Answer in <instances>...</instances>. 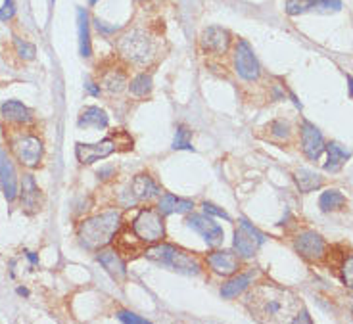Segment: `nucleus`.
Here are the masks:
<instances>
[{
	"label": "nucleus",
	"instance_id": "nucleus-22",
	"mask_svg": "<svg viewBox=\"0 0 353 324\" xmlns=\"http://www.w3.org/2000/svg\"><path fill=\"white\" fill-rule=\"evenodd\" d=\"M326 163L325 171L328 173H338L342 167L345 165V161L352 158V150L344 148L338 142H328L326 144Z\"/></svg>",
	"mask_w": 353,
	"mask_h": 324
},
{
	"label": "nucleus",
	"instance_id": "nucleus-31",
	"mask_svg": "<svg viewBox=\"0 0 353 324\" xmlns=\"http://www.w3.org/2000/svg\"><path fill=\"white\" fill-rule=\"evenodd\" d=\"M192 130L179 125L175 132V140H173V150H192Z\"/></svg>",
	"mask_w": 353,
	"mask_h": 324
},
{
	"label": "nucleus",
	"instance_id": "nucleus-14",
	"mask_svg": "<svg viewBox=\"0 0 353 324\" xmlns=\"http://www.w3.org/2000/svg\"><path fill=\"white\" fill-rule=\"evenodd\" d=\"M299 137H301V152L306 154L309 161H317L321 158V154L325 152L326 144L321 130L317 129L311 121L304 119L301 127H299Z\"/></svg>",
	"mask_w": 353,
	"mask_h": 324
},
{
	"label": "nucleus",
	"instance_id": "nucleus-4",
	"mask_svg": "<svg viewBox=\"0 0 353 324\" xmlns=\"http://www.w3.org/2000/svg\"><path fill=\"white\" fill-rule=\"evenodd\" d=\"M117 52L130 65H148L156 58V40L144 29H129L117 38Z\"/></svg>",
	"mask_w": 353,
	"mask_h": 324
},
{
	"label": "nucleus",
	"instance_id": "nucleus-27",
	"mask_svg": "<svg viewBox=\"0 0 353 324\" xmlns=\"http://www.w3.org/2000/svg\"><path fill=\"white\" fill-rule=\"evenodd\" d=\"M100 83H102V86L108 91V93H121L125 86H127V73L123 71V69H115V67H112V69H108V71H104L102 77H100Z\"/></svg>",
	"mask_w": 353,
	"mask_h": 324
},
{
	"label": "nucleus",
	"instance_id": "nucleus-25",
	"mask_svg": "<svg viewBox=\"0 0 353 324\" xmlns=\"http://www.w3.org/2000/svg\"><path fill=\"white\" fill-rule=\"evenodd\" d=\"M158 209L163 215L190 213L194 209V202L192 200H185V198H176L173 194H163L159 198Z\"/></svg>",
	"mask_w": 353,
	"mask_h": 324
},
{
	"label": "nucleus",
	"instance_id": "nucleus-33",
	"mask_svg": "<svg viewBox=\"0 0 353 324\" xmlns=\"http://www.w3.org/2000/svg\"><path fill=\"white\" fill-rule=\"evenodd\" d=\"M14 45H16V52L19 54V58H23V60H33L35 54H37L35 45H31V43L23 40V38L14 37Z\"/></svg>",
	"mask_w": 353,
	"mask_h": 324
},
{
	"label": "nucleus",
	"instance_id": "nucleus-40",
	"mask_svg": "<svg viewBox=\"0 0 353 324\" xmlns=\"http://www.w3.org/2000/svg\"><path fill=\"white\" fill-rule=\"evenodd\" d=\"M84 91L91 94V96H100V84L93 83V81H87L84 83Z\"/></svg>",
	"mask_w": 353,
	"mask_h": 324
},
{
	"label": "nucleus",
	"instance_id": "nucleus-8",
	"mask_svg": "<svg viewBox=\"0 0 353 324\" xmlns=\"http://www.w3.org/2000/svg\"><path fill=\"white\" fill-rule=\"evenodd\" d=\"M233 62H234V71L236 75L244 79V81H258L261 75V65L260 60L255 58L253 54V48L250 47L248 40L240 38L236 45H234V54H233Z\"/></svg>",
	"mask_w": 353,
	"mask_h": 324
},
{
	"label": "nucleus",
	"instance_id": "nucleus-26",
	"mask_svg": "<svg viewBox=\"0 0 353 324\" xmlns=\"http://www.w3.org/2000/svg\"><path fill=\"white\" fill-rule=\"evenodd\" d=\"M294 181H296L299 192H304V194L313 192V190L323 186V176L315 173V171H311V169H297V171H294Z\"/></svg>",
	"mask_w": 353,
	"mask_h": 324
},
{
	"label": "nucleus",
	"instance_id": "nucleus-18",
	"mask_svg": "<svg viewBox=\"0 0 353 324\" xmlns=\"http://www.w3.org/2000/svg\"><path fill=\"white\" fill-rule=\"evenodd\" d=\"M115 250L119 251V255H127V257H137L139 253H144L146 251V244L140 240L139 236L135 234V231L130 232L129 229H119L117 234H115Z\"/></svg>",
	"mask_w": 353,
	"mask_h": 324
},
{
	"label": "nucleus",
	"instance_id": "nucleus-10",
	"mask_svg": "<svg viewBox=\"0 0 353 324\" xmlns=\"http://www.w3.org/2000/svg\"><path fill=\"white\" fill-rule=\"evenodd\" d=\"M294 250L299 257H304L309 263H319L326 257L328 244L315 231H301L294 238Z\"/></svg>",
	"mask_w": 353,
	"mask_h": 324
},
{
	"label": "nucleus",
	"instance_id": "nucleus-21",
	"mask_svg": "<svg viewBox=\"0 0 353 324\" xmlns=\"http://www.w3.org/2000/svg\"><path fill=\"white\" fill-rule=\"evenodd\" d=\"M21 207L27 211V213H35L37 209H41V190H38L37 183L33 175H23L21 178Z\"/></svg>",
	"mask_w": 353,
	"mask_h": 324
},
{
	"label": "nucleus",
	"instance_id": "nucleus-6",
	"mask_svg": "<svg viewBox=\"0 0 353 324\" xmlns=\"http://www.w3.org/2000/svg\"><path fill=\"white\" fill-rule=\"evenodd\" d=\"M133 231L144 244H158L166 238V222L159 209L144 207L133 221Z\"/></svg>",
	"mask_w": 353,
	"mask_h": 324
},
{
	"label": "nucleus",
	"instance_id": "nucleus-43",
	"mask_svg": "<svg viewBox=\"0 0 353 324\" xmlns=\"http://www.w3.org/2000/svg\"><path fill=\"white\" fill-rule=\"evenodd\" d=\"M18 294L19 296H29V290L27 288H18Z\"/></svg>",
	"mask_w": 353,
	"mask_h": 324
},
{
	"label": "nucleus",
	"instance_id": "nucleus-37",
	"mask_svg": "<svg viewBox=\"0 0 353 324\" xmlns=\"http://www.w3.org/2000/svg\"><path fill=\"white\" fill-rule=\"evenodd\" d=\"M202 207H204V211L207 215H214V217H221V219H225V221L231 222V215L227 213L225 209H221V207H217V205H214V204H207V202H204V204H202Z\"/></svg>",
	"mask_w": 353,
	"mask_h": 324
},
{
	"label": "nucleus",
	"instance_id": "nucleus-39",
	"mask_svg": "<svg viewBox=\"0 0 353 324\" xmlns=\"http://www.w3.org/2000/svg\"><path fill=\"white\" fill-rule=\"evenodd\" d=\"M96 175H98L100 181H108V178L115 176V169H113L112 165H106V167H102V169H98V173H96Z\"/></svg>",
	"mask_w": 353,
	"mask_h": 324
},
{
	"label": "nucleus",
	"instance_id": "nucleus-12",
	"mask_svg": "<svg viewBox=\"0 0 353 324\" xmlns=\"http://www.w3.org/2000/svg\"><path fill=\"white\" fill-rule=\"evenodd\" d=\"M231 43H233L231 31L219 27V25H212V27L204 29L202 35H200V50L205 52V54H225L231 48Z\"/></svg>",
	"mask_w": 353,
	"mask_h": 324
},
{
	"label": "nucleus",
	"instance_id": "nucleus-19",
	"mask_svg": "<svg viewBox=\"0 0 353 324\" xmlns=\"http://www.w3.org/2000/svg\"><path fill=\"white\" fill-rule=\"evenodd\" d=\"M98 263L102 265L104 269L108 270V275L115 280H125L127 278V267H125V261L121 259L119 251L117 250H98L96 255Z\"/></svg>",
	"mask_w": 353,
	"mask_h": 324
},
{
	"label": "nucleus",
	"instance_id": "nucleus-20",
	"mask_svg": "<svg viewBox=\"0 0 353 324\" xmlns=\"http://www.w3.org/2000/svg\"><path fill=\"white\" fill-rule=\"evenodd\" d=\"M0 115H2V119L8 121L12 125H27L33 121L31 110L19 100H6L0 106Z\"/></svg>",
	"mask_w": 353,
	"mask_h": 324
},
{
	"label": "nucleus",
	"instance_id": "nucleus-23",
	"mask_svg": "<svg viewBox=\"0 0 353 324\" xmlns=\"http://www.w3.org/2000/svg\"><path fill=\"white\" fill-rule=\"evenodd\" d=\"M77 125L81 129H87V127H94V129H106L110 125V117L108 113L98 108V106H87L84 110H81L79 113V119H77Z\"/></svg>",
	"mask_w": 353,
	"mask_h": 324
},
{
	"label": "nucleus",
	"instance_id": "nucleus-2",
	"mask_svg": "<svg viewBox=\"0 0 353 324\" xmlns=\"http://www.w3.org/2000/svg\"><path fill=\"white\" fill-rule=\"evenodd\" d=\"M119 229L121 213L117 209H110V211L94 215L91 219H84L77 229V240L84 250L98 251L113 240V236Z\"/></svg>",
	"mask_w": 353,
	"mask_h": 324
},
{
	"label": "nucleus",
	"instance_id": "nucleus-44",
	"mask_svg": "<svg viewBox=\"0 0 353 324\" xmlns=\"http://www.w3.org/2000/svg\"><path fill=\"white\" fill-rule=\"evenodd\" d=\"M89 2H91V6H94V4H98L100 0H89Z\"/></svg>",
	"mask_w": 353,
	"mask_h": 324
},
{
	"label": "nucleus",
	"instance_id": "nucleus-1",
	"mask_svg": "<svg viewBox=\"0 0 353 324\" xmlns=\"http://www.w3.org/2000/svg\"><path fill=\"white\" fill-rule=\"evenodd\" d=\"M246 307L260 323H290L301 311V303L294 292L277 284H258L246 296Z\"/></svg>",
	"mask_w": 353,
	"mask_h": 324
},
{
	"label": "nucleus",
	"instance_id": "nucleus-28",
	"mask_svg": "<svg viewBox=\"0 0 353 324\" xmlns=\"http://www.w3.org/2000/svg\"><path fill=\"white\" fill-rule=\"evenodd\" d=\"M345 205V196L340 192V190H336V188H328L325 190L321 198H319V207H321V211L323 213H330V211H338V209H342Z\"/></svg>",
	"mask_w": 353,
	"mask_h": 324
},
{
	"label": "nucleus",
	"instance_id": "nucleus-7",
	"mask_svg": "<svg viewBox=\"0 0 353 324\" xmlns=\"http://www.w3.org/2000/svg\"><path fill=\"white\" fill-rule=\"evenodd\" d=\"M10 150L14 154V158L18 159L19 163L29 169H35L41 165L43 161V154H45V146L43 140L35 137V135H18L10 140Z\"/></svg>",
	"mask_w": 353,
	"mask_h": 324
},
{
	"label": "nucleus",
	"instance_id": "nucleus-45",
	"mask_svg": "<svg viewBox=\"0 0 353 324\" xmlns=\"http://www.w3.org/2000/svg\"><path fill=\"white\" fill-rule=\"evenodd\" d=\"M139 2H146V0H139Z\"/></svg>",
	"mask_w": 353,
	"mask_h": 324
},
{
	"label": "nucleus",
	"instance_id": "nucleus-35",
	"mask_svg": "<svg viewBox=\"0 0 353 324\" xmlns=\"http://www.w3.org/2000/svg\"><path fill=\"white\" fill-rule=\"evenodd\" d=\"M93 21H94V27H96V31H98V33H102L104 37L115 35V33L121 29V25H110V23L100 21V19H93Z\"/></svg>",
	"mask_w": 353,
	"mask_h": 324
},
{
	"label": "nucleus",
	"instance_id": "nucleus-36",
	"mask_svg": "<svg viewBox=\"0 0 353 324\" xmlns=\"http://www.w3.org/2000/svg\"><path fill=\"white\" fill-rule=\"evenodd\" d=\"M16 14V2L14 0H4V4L0 6V21H8Z\"/></svg>",
	"mask_w": 353,
	"mask_h": 324
},
{
	"label": "nucleus",
	"instance_id": "nucleus-15",
	"mask_svg": "<svg viewBox=\"0 0 353 324\" xmlns=\"http://www.w3.org/2000/svg\"><path fill=\"white\" fill-rule=\"evenodd\" d=\"M338 12L342 10V0H286V14L301 16L307 12Z\"/></svg>",
	"mask_w": 353,
	"mask_h": 324
},
{
	"label": "nucleus",
	"instance_id": "nucleus-29",
	"mask_svg": "<svg viewBox=\"0 0 353 324\" xmlns=\"http://www.w3.org/2000/svg\"><path fill=\"white\" fill-rule=\"evenodd\" d=\"M251 278H253V273H246V275H238V277L231 278V280H229L227 284H223V288H221V296H223L225 299H233V297L240 296L242 292L250 286Z\"/></svg>",
	"mask_w": 353,
	"mask_h": 324
},
{
	"label": "nucleus",
	"instance_id": "nucleus-42",
	"mask_svg": "<svg viewBox=\"0 0 353 324\" xmlns=\"http://www.w3.org/2000/svg\"><path fill=\"white\" fill-rule=\"evenodd\" d=\"M345 81H348V86H350V96L353 98V77L352 75H345Z\"/></svg>",
	"mask_w": 353,
	"mask_h": 324
},
{
	"label": "nucleus",
	"instance_id": "nucleus-32",
	"mask_svg": "<svg viewBox=\"0 0 353 324\" xmlns=\"http://www.w3.org/2000/svg\"><path fill=\"white\" fill-rule=\"evenodd\" d=\"M269 135L273 140H288L292 135V127L288 121L277 119L269 125Z\"/></svg>",
	"mask_w": 353,
	"mask_h": 324
},
{
	"label": "nucleus",
	"instance_id": "nucleus-38",
	"mask_svg": "<svg viewBox=\"0 0 353 324\" xmlns=\"http://www.w3.org/2000/svg\"><path fill=\"white\" fill-rule=\"evenodd\" d=\"M117 319H119L121 323L148 324V321H146V319H142V316H137L135 313H130V311H119V313H117Z\"/></svg>",
	"mask_w": 353,
	"mask_h": 324
},
{
	"label": "nucleus",
	"instance_id": "nucleus-41",
	"mask_svg": "<svg viewBox=\"0 0 353 324\" xmlns=\"http://www.w3.org/2000/svg\"><path fill=\"white\" fill-rule=\"evenodd\" d=\"M25 255H27V259L31 261V263H33V265H37L38 259H37V255H35V253H33V251H25Z\"/></svg>",
	"mask_w": 353,
	"mask_h": 324
},
{
	"label": "nucleus",
	"instance_id": "nucleus-3",
	"mask_svg": "<svg viewBox=\"0 0 353 324\" xmlns=\"http://www.w3.org/2000/svg\"><path fill=\"white\" fill-rule=\"evenodd\" d=\"M144 255L148 257L150 261H156L163 267H169L175 273H181V275H188V277H198L202 273V265L200 261L196 259L194 255L190 251L183 250L179 246H173V244H163V242H158L154 246H150L144 251Z\"/></svg>",
	"mask_w": 353,
	"mask_h": 324
},
{
	"label": "nucleus",
	"instance_id": "nucleus-16",
	"mask_svg": "<svg viewBox=\"0 0 353 324\" xmlns=\"http://www.w3.org/2000/svg\"><path fill=\"white\" fill-rule=\"evenodd\" d=\"M205 263L209 265V269L214 270L215 275H221V277H233L240 270V259L233 251H214L205 257Z\"/></svg>",
	"mask_w": 353,
	"mask_h": 324
},
{
	"label": "nucleus",
	"instance_id": "nucleus-13",
	"mask_svg": "<svg viewBox=\"0 0 353 324\" xmlns=\"http://www.w3.org/2000/svg\"><path fill=\"white\" fill-rule=\"evenodd\" d=\"M186 224H188V229H192L194 232H198L209 248H217V246L223 244V229H221V227H219L207 213L190 215V217L186 219Z\"/></svg>",
	"mask_w": 353,
	"mask_h": 324
},
{
	"label": "nucleus",
	"instance_id": "nucleus-34",
	"mask_svg": "<svg viewBox=\"0 0 353 324\" xmlns=\"http://www.w3.org/2000/svg\"><path fill=\"white\" fill-rule=\"evenodd\" d=\"M340 269H342V280H344V284L350 290H353V253L342 261V267Z\"/></svg>",
	"mask_w": 353,
	"mask_h": 324
},
{
	"label": "nucleus",
	"instance_id": "nucleus-11",
	"mask_svg": "<svg viewBox=\"0 0 353 324\" xmlns=\"http://www.w3.org/2000/svg\"><path fill=\"white\" fill-rule=\"evenodd\" d=\"M161 194V188L156 185V181L146 173H140L133 181L127 192H123L121 196V202L123 205H135L139 202H150L154 198H158Z\"/></svg>",
	"mask_w": 353,
	"mask_h": 324
},
{
	"label": "nucleus",
	"instance_id": "nucleus-5",
	"mask_svg": "<svg viewBox=\"0 0 353 324\" xmlns=\"http://www.w3.org/2000/svg\"><path fill=\"white\" fill-rule=\"evenodd\" d=\"M119 146L133 148V139H129L127 132H123V130H117L115 137H106V139L96 142V144L77 142L75 144V156H77L81 165H93L96 161L112 156L115 150H119Z\"/></svg>",
	"mask_w": 353,
	"mask_h": 324
},
{
	"label": "nucleus",
	"instance_id": "nucleus-17",
	"mask_svg": "<svg viewBox=\"0 0 353 324\" xmlns=\"http://www.w3.org/2000/svg\"><path fill=\"white\" fill-rule=\"evenodd\" d=\"M0 188L8 202H14L18 198V175L4 150H0Z\"/></svg>",
	"mask_w": 353,
	"mask_h": 324
},
{
	"label": "nucleus",
	"instance_id": "nucleus-24",
	"mask_svg": "<svg viewBox=\"0 0 353 324\" xmlns=\"http://www.w3.org/2000/svg\"><path fill=\"white\" fill-rule=\"evenodd\" d=\"M77 31H79V52L83 58H91L93 54L91 23H89V12L84 8H77Z\"/></svg>",
	"mask_w": 353,
	"mask_h": 324
},
{
	"label": "nucleus",
	"instance_id": "nucleus-30",
	"mask_svg": "<svg viewBox=\"0 0 353 324\" xmlns=\"http://www.w3.org/2000/svg\"><path fill=\"white\" fill-rule=\"evenodd\" d=\"M152 89H154V81H152V75L150 73H139L130 79L129 93L133 96L144 98V96H148L152 93Z\"/></svg>",
	"mask_w": 353,
	"mask_h": 324
},
{
	"label": "nucleus",
	"instance_id": "nucleus-9",
	"mask_svg": "<svg viewBox=\"0 0 353 324\" xmlns=\"http://www.w3.org/2000/svg\"><path fill=\"white\" fill-rule=\"evenodd\" d=\"M261 244H265V234L260 232L253 224L246 221V219H240L238 222V229L234 232V251L244 257V259H250L253 257L258 250L261 248Z\"/></svg>",
	"mask_w": 353,
	"mask_h": 324
}]
</instances>
